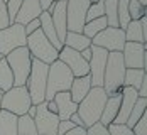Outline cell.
I'll return each instance as SVG.
<instances>
[{
    "label": "cell",
    "instance_id": "1",
    "mask_svg": "<svg viewBox=\"0 0 147 135\" xmlns=\"http://www.w3.org/2000/svg\"><path fill=\"white\" fill-rule=\"evenodd\" d=\"M105 103H107V95H105L103 88H91L88 95L78 103L76 113L81 118L85 128H90L91 125L100 122Z\"/></svg>",
    "mask_w": 147,
    "mask_h": 135
},
{
    "label": "cell",
    "instance_id": "2",
    "mask_svg": "<svg viewBox=\"0 0 147 135\" xmlns=\"http://www.w3.org/2000/svg\"><path fill=\"white\" fill-rule=\"evenodd\" d=\"M125 64L122 52H108L105 75H103V91L108 96L120 95L123 90V76H125Z\"/></svg>",
    "mask_w": 147,
    "mask_h": 135
},
{
    "label": "cell",
    "instance_id": "3",
    "mask_svg": "<svg viewBox=\"0 0 147 135\" xmlns=\"http://www.w3.org/2000/svg\"><path fill=\"white\" fill-rule=\"evenodd\" d=\"M74 76L71 71L61 62V61H54L49 66L47 71V81H46V101H53V98L63 93V91H69L71 83H73Z\"/></svg>",
    "mask_w": 147,
    "mask_h": 135
},
{
    "label": "cell",
    "instance_id": "4",
    "mask_svg": "<svg viewBox=\"0 0 147 135\" xmlns=\"http://www.w3.org/2000/svg\"><path fill=\"white\" fill-rule=\"evenodd\" d=\"M47 71L49 66L37 59H32L30 62V73L26 81V88L29 91L30 103L41 105L46 101V81H47Z\"/></svg>",
    "mask_w": 147,
    "mask_h": 135
},
{
    "label": "cell",
    "instance_id": "5",
    "mask_svg": "<svg viewBox=\"0 0 147 135\" xmlns=\"http://www.w3.org/2000/svg\"><path fill=\"white\" fill-rule=\"evenodd\" d=\"M26 47H27V51H29L32 59L41 61V62H44L47 66H51L54 61H58L59 51H56L53 47V44L46 39V36L41 32V29H37L36 32H32L30 36H27Z\"/></svg>",
    "mask_w": 147,
    "mask_h": 135
},
{
    "label": "cell",
    "instance_id": "6",
    "mask_svg": "<svg viewBox=\"0 0 147 135\" xmlns=\"http://www.w3.org/2000/svg\"><path fill=\"white\" fill-rule=\"evenodd\" d=\"M30 106H32V103H30L29 91H27L26 86L10 88L9 91H5L2 95V100H0V110L9 111L15 117L27 115V110Z\"/></svg>",
    "mask_w": 147,
    "mask_h": 135
},
{
    "label": "cell",
    "instance_id": "7",
    "mask_svg": "<svg viewBox=\"0 0 147 135\" xmlns=\"http://www.w3.org/2000/svg\"><path fill=\"white\" fill-rule=\"evenodd\" d=\"M5 61L14 75V86H26V81L30 73V58L27 47H19L5 56Z\"/></svg>",
    "mask_w": 147,
    "mask_h": 135
},
{
    "label": "cell",
    "instance_id": "8",
    "mask_svg": "<svg viewBox=\"0 0 147 135\" xmlns=\"http://www.w3.org/2000/svg\"><path fill=\"white\" fill-rule=\"evenodd\" d=\"M93 0H66V24L68 32H78L86 24V12Z\"/></svg>",
    "mask_w": 147,
    "mask_h": 135
},
{
    "label": "cell",
    "instance_id": "9",
    "mask_svg": "<svg viewBox=\"0 0 147 135\" xmlns=\"http://www.w3.org/2000/svg\"><path fill=\"white\" fill-rule=\"evenodd\" d=\"M125 42V32L118 27H107L91 39V46L102 47L107 52H122Z\"/></svg>",
    "mask_w": 147,
    "mask_h": 135
},
{
    "label": "cell",
    "instance_id": "10",
    "mask_svg": "<svg viewBox=\"0 0 147 135\" xmlns=\"http://www.w3.org/2000/svg\"><path fill=\"white\" fill-rule=\"evenodd\" d=\"M27 36L24 32V27L19 24H10L9 27L0 30V54L7 56L19 47H26Z\"/></svg>",
    "mask_w": 147,
    "mask_h": 135
},
{
    "label": "cell",
    "instance_id": "11",
    "mask_svg": "<svg viewBox=\"0 0 147 135\" xmlns=\"http://www.w3.org/2000/svg\"><path fill=\"white\" fill-rule=\"evenodd\" d=\"M58 61H61L74 78H83V76L90 75V66L88 62L81 58V54L78 51H73L66 46H63V49L59 51L58 54Z\"/></svg>",
    "mask_w": 147,
    "mask_h": 135
},
{
    "label": "cell",
    "instance_id": "12",
    "mask_svg": "<svg viewBox=\"0 0 147 135\" xmlns=\"http://www.w3.org/2000/svg\"><path fill=\"white\" fill-rule=\"evenodd\" d=\"M91 49V59H90V79H91V88H102L103 86V75H105V66H107V58L108 52L96 47V46H90Z\"/></svg>",
    "mask_w": 147,
    "mask_h": 135
},
{
    "label": "cell",
    "instance_id": "13",
    "mask_svg": "<svg viewBox=\"0 0 147 135\" xmlns=\"http://www.w3.org/2000/svg\"><path fill=\"white\" fill-rule=\"evenodd\" d=\"M36 123V130L37 135H58V125L59 118L56 113H51L47 110V103H41L37 105L36 110V117L32 118Z\"/></svg>",
    "mask_w": 147,
    "mask_h": 135
},
{
    "label": "cell",
    "instance_id": "14",
    "mask_svg": "<svg viewBox=\"0 0 147 135\" xmlns=\"http://www.w3.org/2000/svg\"><path fill=\"white\" fill-rule=\"evenodd\" d=\"M122 58L127 69H144L146 71V44L125 42L122 49Z\"/></svg>",
    "mask_w": 147,
    "mask_h": 135
},
{
    "label": "cell",
    "instance_id": "15",
    "mask_svg": "<svg viewBox=\"0 0 147 135\" xmlns=\"http://www.w3.org/2000/svg\"><path fill=\"white\" fill-rule=\"evenodd\" d=\"M137 98H139V93H137L135 88L123 86V90H122V100H120V108H118V113H117V117H115V120H113V123L125 125V122L129 118V115L132 111Z\"/></svg>",
    "mask_w": 147,
    "mask_h": 135
},
{
    "label": "cell",
    "instance_id": "16",
    "mask_svg": "<svg viewBox=\"0 0 147 135\" xmlns=\"http://www.w3.org/2000/svg\"><path fill=\"white\" fill-rule=\"evenodd\" d=\"M42 14V9L39 5V0H22V5L19 9V12L14 19V24L19 26H27L29 22L39 19V15Z\"/></svg>",
    "mask_w": 147,
    "mask_h": 135
},
{
    "label": "cell",
    "instance_id": "17",
    "mask_svg": "<svg viewBox=\"0 0 147 135\" xmlns=\"http://www.w3.org/2000/svg\"><path fill=\"white\" fill-rule=\"evenodd\" d=\"M49 14H51V20H53L54 29H56L59 42L63 44V42H64V37H66V34H68V24H66V0H58Z\"/></svg>",
    "mask_w": 147,
    "mask_h": 135
},
{
    "label": "cell",
    "instance_id": "18",
    "mask_svg": "<svg viewBox=\"0 0 147 135\" xmlns=\"http://www.w3.org/2000/svg\"><path fill=\"white\" fill-rule=\"evenodd\" d=\"M54 105H56V115H58L59 122H64V120H69V117L76 113L78 110V105L74 103L69 96L68 91H63V93H58L54 98H53Z\"/></svg>",
    "mask_w": 147,
    "mask_h": 135
},
{
    "label": "cell",
    "instance_id": "19",
    "mask_svg": "<svg viewBox=\"0 0 147 135\" xmlns=\"http://www.w3.org/2000/svg\"><path fill=\"white\" fill-rule=\"evenodd\" d=\"M39 22H41V32L46 36V39L53 44V47L56 51H61L63 49V44L59 42L58 34H56V29L53 26V20H51V14L49 12H42L39 15Z\"/></svg>",
    "mask_w": 147,
    "mask_h": 135
},
{
    "label": "cell",
    "instance_id": "20",
    "mask_svg": "<svg viewBox=\"0 0 147 135\" xmlns=\"http://www.w3.org/2000/svg\"><path fill=\"white\" fill-rule=\"evenodd\" d=\"M90 90H91V79H90V76H83V78H74L68 93H69L71 100L78 105L90 93Z\"/></svg>",
    "mask_w": 147,
    "mask_h": 135
},
{
    "label": "cell",
    "instance_id": "21",
    "mask_svg": "<svg viewBox=\"0 0 147 135\" xmlns=\"http://www.w3.org/2000/svg\"><path fill=\"white\" fill-rule=\"evenodd\" d=\"M120 100H122V93L107 98L103 113H102V117H100V123H102L103 127H108V125L113 123V120H115V117H117V113H118V108H120Z\"/></svg>",
    "mask_w": 147,
    "mask_h": 135
},
{
    "label": "cell",
    "instance_id": "22",
    "mask_svg": "<svg viewBox=\"0 0 147 135\" xmlns=\"http://www.w3.org/2000/svg\"><path fill=\"white\" fill-rule=\"evenodd\" d=\"M63 46H66V47H69V49H73V51L81 52L83 49H88L90 46H91V41H90L88 37H85L83 34H78V32H68L66 37H64Z\"/></svg>",
    "mask_w": 147,
    "mask_h": 135
},
{
    "label": "cell",
    "instance_id": "23",
    "mask_svg": "<svg viewBox=\"0 0 147 135\" xmlns=\"http://www.w3.org/2000/svg\"><path fill=\"white\" fill-rule=\"evenodd\" d=\"M0 135H19L17 134V117L0 110Z\"/></svg>",
    "mask_w": 147,
    "mask_h": 135
},
{
    "label": "cell",
    "instance_id": "24",
    "mask_svg": "<svg viewBox=\"0 0 147 135\" xmlns=\"http://www.w3.org/2000/svg\"><path fill=\"white\" fill-rule=\"evenodd\" d=\"M125 32V41L127 42H137V44H146L144 34H142V27L139 20H130L129 26L123 29Z\"/></svg>",
    "mask_w": 147,
    "mask_h": 135
},
{
    "label": "cell",
    "instance_id": "25",
    "mask_svg": "<svg viewBox=\"0 0 147 135\" xmlns=\"http://www.w3.org/2000/svg\"><path fill=\"white\" fill-rule=\"evenodd\" d=\"M10 88H14V75L7 64L5 58L0 59V91H9Z\"/></svg>",
    "mask_w": 147,
    "mask_h": 135
},
{
    "label": "cell",
    "instance_id": "26",
    "mask_svg": "<svg viewBox=\"0 0 147 135\" xmlns=\"http://www.w3.org/2000/svg\"><path fill=\"white\" fill-rule=\"evenodd\" d=\"M146 110H147V98H137V101H135V105H134L132 111H130L129 118L125 122V125L129 128H132L134 125L142 118V115L146 113Z\"/></svg>",
    "mask_w": 147,
    "mask_h": 135
},
{
    "label": "cell",
    "instance_id": "27",
    "mask_svg": "<svg viewBox=\"0 0 147 135\" xmlns=\"http://www.w3.org/2000/svg\"><path fill=\"white\" fill-rule=\"evenodd\" d=\"M107 27H108V26H107V19H105V17H100V19H95V20H91V22H86L85 27H83V30H81V34L91 41L96 34H100V32H102L103 29H107Z\"/></svg>",
    "mask_w": 147,
    "mask_h": 135
},
{
    "label": "cell",
    "instance_id": "28",
    "mask_svg": "<svg viewBox=\"0 0 147 135\" xmlns=\"http://www.w3.org/2000/svg\"><path fill=\"white\" fill-rule=\"evenodd\" d=\"M146 76L144 69H125V76H123V86L127 88H139L142 79Z\"/></svg>",
    "mask_w": 147,
    "mask_h": 135
},
{
    "label": "cell",
    "instance_id": "29",
    "mask_svg": "<svg viewBox=\"0 0 147 135\" xmlns=\"http://www.w3.org/2000/svg\"><path fill=\"white\" fill-rule=\"evenodd\" d=\"M17 134L19 135H37L34 120L30 117H27V115L17 117Z\"/></svg>",
    "mask_w": 147,
    "mask_h": 135
},
{
    "label": "cell",
    "instance_id": "30",
    "mask_svg": "<svg viewBox=\"0 0 147 135\" xmlns=\"http://www.w3.org/2000/svg\"><path fill=\"white\" fill-rule=\"evenodd\" d=\"M100 17H105L103 0H93L91 5L88 7V12H86V22H91V20L100 19Z\"/></svg>",
    "mask_w": 147,
    "mask_h": 135
},
{
    "label": "cell",
    "instance_id": "31",
    "mask_svg": "<svg viewBox=\"0 0 147 135\" xmlns=\"http://www.w3.org/2000/svg\"><path fill=\"white\" fill-rule=\"evenodd\" d=\"M129 15L130 20H140L142 17H146V7L140 5L137 0H129Z\"/></svg>",
    "mask_w": 147,
    "mask_h": 135
},
{
    "label": "cell",
    "instance_id": "32",
    "mask_svg": "<svg viewBox=\"0 0 147 135\" xmlns=\"http://www.w3.org/2000/svg\"><path fill=\"white\" fill-rule=\"evenodd\" d=\"M20 5H22V0H7L5 2L7 15H9V22L10 24H14V19L17 15V12H19V9H20Z\"/></svg>",
    "mask_w": 147,
    "mask_h": 135
},
{
    "label": "cell",
    "instance_id": "33",
    "mask_svg": "<svg viewBox=\"0 0 147 135\" xmlns=\"http://www.w3.org/2000/svg\"><path fill=\"white\" fill-rule=\"evenodd\" d=\"M108 134L110 135H134L132 128H129L127 125H117V123H112L107 127Z\"/></svg>",
    "mask_w": 147,
    "mask_h": 135
},
{
    "label": "cell",
    "instance_id": "34",
    "mask_svg": "<svg viewBox=\"0 0 147 135\" xmlns=\"http://www.w3.org/2000/svg\"><path fill=\"white\" fill-rule=\"evenodd\" d=\"M134 135H147V111L142 115V118L132 127Z\"/></svg>",
    "mask_w": 147,
    "mask_h": 135
},
{
    "label": "cell",
    "instance_id": "35",
    "mask_svg": "<svg viewBox=\"0 0 147 135\" xmlns=\"http://www.w3.org/2000/svg\"><path fill=\"white\" fill-rule=\"evenodd\" d=\"M10 22H9V15H7V7H5V2L0 0V30L9 27Z\"/></svg>",
    "mask_w": 147,
    "mask_h": 135
},
{
    "label": "cell",
    "instance_id": "36",
    "mask_svg": "<svg viewBox=\"0 0 147 135\" xmlns=\"http://www.w3.org/2000/svg\"><path fill=\"white\" fill-rule=\"evenodd\" d=\"M86 135H110V134H108L107 127H103L102 123L98 122V123L91 125L90 128H86Z\"/></svg>",
    "mask_w": 147,
    "mask_h": 135
},
{
    "label": "cell",
    "instance_id": "37",
    "mask_svg": "<svg viewBox=\"0 0 147 135\" xmlns=\"http://www.w3.org/2000/svg\"><path fill=\"white\" fill-rule=\"evenodd\" d=\"M73 128H74V123H73V122H69V120L59 122V125H58V135L68 134V132H69V130H73Z\"/></svg>",
    "mask_w": 147,
    "mask_h": 135
},
{
    "label": "cell",
    "instance_id": "38",
    "mask_svg": "<svg viewBox=\"0 0 147 135\" xmlns=\"http://www.w3.org/2000/svg\"><path fill=\"white\" fill-rule=\"evenodd\" d=\"M37 29H41V22H39V19H36V20L29 22L27 26H24V32H26V36H30L32 32H36Z\"/></svg>",
    "mask_w": 147,
    "mask_h": 135
},
{
    "label": "cell",
    "instance_id": "39",
    "mask_svg": "<svg viewBox=\"0 0 147 135\" xmlns=\"http://www.w3.org/2000/svg\"><path fill=\"white\" fill-rule=\"evenodd\" d=\"M137 93H139V98H147V75L144 76L140 86L137 88Z\"/></svg>",
    "mask_w": 147,
    "mask_h": 135
},
{
    "label": "cell",
    "instance_id": "40",
    "mask_svg": "<svg viewBox=\"0 0 147 135\" xmlns=\"http://www.w3.org/2000/svg\"><path fill=\"white\" fill-rule=\"evenodd\" d=\"M56 2H58V0H39V5H41L42 12H47V10H49Z\"/></svg>",
    "mask_w": 147,
    "mask_h": 135
},
{
    "label": "cell",
    "instance_id": "41",
    "mask_svg": "<svg viewBox=\"0 0 147 135\" xmlns=\"http://www.w3.org/2000/svg\"><path fill=\"white\" fill-rule=\"evenodd\" d=\"M64 135H86V128H83V127H74L73 130H69L68 134Z\"/></svg>",
    "mask_w": 147,
    "mask_h": 135
},
{
    "label": "cell",
    "instance_id": "42",
    "mask_svg": "<svg viewBox=\"0 0 147 135\" xmlns=\"http://www.w3.org/2000/svg\"><path fill=\"white\" fill-rule=\"evenodd\" d=\"M69 122H73L74 127H83V122H81V118L78 117V113L71 115V117H69ZM83 128H85V127H83Z\"/></svg>",
    "mask_w": 147,
    "mask_h": 135
},
{
    "label": "cell",
    "instance_id": "43",
    "mask_svg": "<svg viewBox=\"0 0 147 135\" xmlns=\"http://www.w3.org/2000/svg\"><path fill=\"white\" fill-rule=\"evenodd\" d=\"M80 54H81V58L86 61V62H90V59H91V49H90V47H88V49H83Z\"/></svg>",
    "mask_w": 147,
    "mask_h": 135
},
{
    "label": "cell",
    "instance_id": "44",
    "mask_svg": "<svg viewBox=\"0 0 147 135\" xmlns=\"http://www.w3.org/2000/svg\"><path fill=\"white\" fill-rule=\"evenodd\" d=\"M137 2H139L140 5H144V7H146V5H147V0H137Z\"/></svg>",
    "mask_w": 147,
    "mask_h": 135
},
{
    "label": "cell",
    "instance_id": "45",
    "mask_svg": "<svg viewBox=\"0 0 147 135\" xmlns=\"http://www.w3.org/2000/svg\"><path fill=\"white\" fill-rule=\"evenodd\" d=\"M2 95H3V91H0V100H2Z\"/></svg>",
    "mask_w": 147,
    "mask_h": 135
},
{
    "label": "cell",
    "instance_id": "46",
    "mask_svg": "<svg viewBox=\"0 0 147 135\" xmlns=\"http://www.w3.org/2000/svg\"><path fill=\"white\" fill-rule=\"evenodd\" d=\"M2 58H5V56H2V54H0V59H2Z\"/></svg>",
    "mask_w": 147,
    "mask_h": 135
},
{
    "label": "cell",
    "instance_id": "47",
    "mask_svg": "<svg viewBox=\"0 0 147 135\" xmlns=\"http://www.w3.org/2000/svg\"><path fill=\"white\" fill-rule=\"evenodd\" d=\"M3 2H7V0H3Z\"/></svg>",
    "mask_w": 147,
    "mask_h": 135
}]
</instances>
